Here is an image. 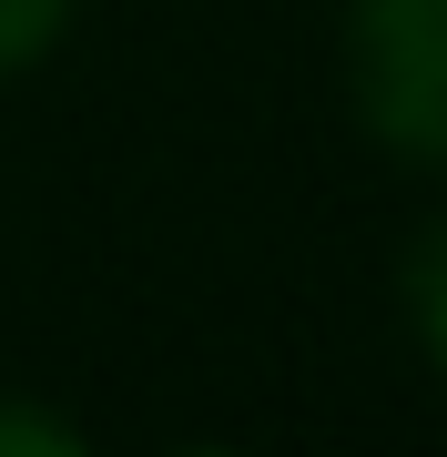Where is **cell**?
Returning a JSON list of instances; mask_svg holds the SVG:
<instances>
[{"instance_id":"6da1fadb","label":"cell","mask_w":447,"mask_h":457,"mask_svg":"<svg viewBox=\"0 0 447 457\" xmlns=\"http://www.w3.org/2000/svg\"><path fill=\"white\" fill-rule=\"evenodd\" d=\"M346 92L366 132L407 163H447V0H356Z\"/></svg>"},{"instance_id":"3957f363","label":"cell","mask_w":447,"mask_h":457,"mask_svg":"<svg viewBox=\"0 0 447 457\" xmlns=\"http://www.w3.org/2000/svg\"><path fill=\"white\" fill-rule=\"evenodd\" d=\"M71 0H0V71H31L51 41H62Z\"/></svg>"},{"instance_id":"277c9868","label":"cell","mask_w":447,"mask_h":457,"mask_svg":"<svg viewBox=\"0 0 447 457\" xmlns=\"http://www.w3.org/2000/svg\"><path fill=\"white\" fill-rule=\"evenodd\" d=\"M0 447H41V457H62V447H82L71 427H51V417H11L0 407Z\"/></svg>"},{"instance_id":"7a4b0ae2","label":"cell","mask_w":447,"mask_h":457,"mask_svg":"<svg viewBox=\"0 0 447 457\" xmlns=\"http://www.w3.org/2000/svg\"><path fill=\"white\" fill-rule=\"evenodd\" d=\"M407 315H417V336H427L437 366H447V224L407 254Z\"/></svg>"}]
</instances>
